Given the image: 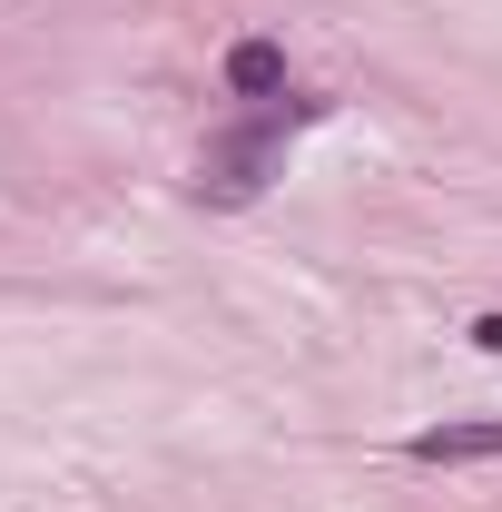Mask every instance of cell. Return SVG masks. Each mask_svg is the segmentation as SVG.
<instances>
[{"label":"cell","mask_w":502,"mask_h":512,"mask_svg":"<svg viewBox=\"0 0 502 512\" xmlns=\"http://www.w3.org/2000/svg\"><path fill=\"white\" fill-rule=\"evenodd\" d=\"M473 345H483V355H502V316H483V325H473Z\"/></svg>","instance_id":"277c9868"},{"label":"cell","mask_w":502,"mask_h":512,"mask_svg":"<svg viewBox=\"0 0 502 512\" xmlns=\"http://www.w3.org/2000/svg\"><path fill=\"white\" fill-rule=\"evenodd\" d=\"M276 128L286 119H256V128H237V138H217V148L197 158V197H217V207L256 197L266 188V158H276Z\"/></svg>","instance_id":"6da1fadb"},{"label":"cell","mask_w":502,"mask_h":512,"mask_svg":"<svg viewBox=\"0 0 502 512\" xmlns=\"http://www.w3.org/2000/svg\"><path fill=\"white\" fill-rule=\"evenodd\" d=\"M502 453V414H473V424H434L414 434V463H493Z\"/></svg>","instance_id":"7a4b0ae2"},{"label":"cell","mask_w":502,"mask_h":512,"mask_svg":"<svg viewBox=\"0 0 502 512\" xmlns=\"http://www.w3.org/2000/svg\"><path fill=\"white\" fill-rule=\"evenodd\" d=\"M227 89L276 99V89H286V50H276V40H237V50H227Z\"/></svg>","instance_id":"3957f363"}]
</instances>
